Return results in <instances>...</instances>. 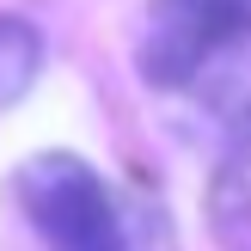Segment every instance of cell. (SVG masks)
<instances>
[{
    "mask_svg": "<svg viewBox=\"0 0 251 251\" xmlns=\"http://www.w3.org/2000/svg\"><path fill=\"white\" fill-rule=\"evenodd\" d=\"M25 221L49 251H129L123 239V215L110 202L104 178L74 153H37L12 178Z\"/></svg>",
    "mask_w": 251,
    "mask_h": 251,
    "instance_id": "obj_1",
    "label": "cell"
},
{
    "mask_svg": "<svg viewBox=\"0 0 251 251\" xmlns=\"http://www.w3.org/2000/svg\"><path fill=\"white\" fill-rule=\"evenodd\" d=\"M251 37V0H153L141 37L147 86H190L215 55Z\"/></svg>",
    "mask_w": 251,
    "mask_h": 251,
    "instance_id": "obj_2",
    "label": "cell"
},
{
    "mask_svg": "<svg viewBox=\"0 0 251 251\" xmlns=\"http://www.w3.org/2000/svg\"><path fill=\"white\" fill-rule=\"evenodd\" d=\"M37 68H43V37H37V25L0 12V110L31 92Z\"/></svg>",
    "mask_w": 251,
    "mask_h": 251,
    "instance_id": "obj_3",
    "label": "cell"
},
{
    "mask_svg": "<svg viewBox=\"0 0 251 251\" xmlns=\"http://www.w3.org/2000/svg\"><path fill=\"white\" fill-rule=\"evenodd\" d=\"M233 172H245V178H251V123L239 129V141H233Z\"/></svg>",
    "mask_w": 251,
    "mask_h": 251,
    "instance_id": "obj_4",
    "label": "cell"
}]
</instances>
